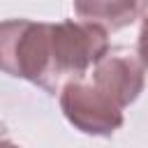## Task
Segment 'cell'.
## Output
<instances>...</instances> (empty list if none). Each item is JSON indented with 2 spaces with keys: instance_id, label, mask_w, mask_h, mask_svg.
Returning a JSON list of instances; mask_svg holds the SVG:
<instances>
[{
  "instance_id": "obj_1",
  "label": "cell",
  "mask_w": 148,
  "mask_h": 148,
  "mask_svg": "<svg viewBox=\"0 0 148 148\" xmlns=\"http://www.w3.org/2000/svg\"><path fill=\"white\" fill-rule=\"evenodd\" d=\"M106 51L109 35L102 28L74 18L51 23L49 76L44 90L49 95H56L62 90V86L86 79Z\"/></svg>"
},
{
  "instance_id": "obj_6",
  "label": "cell",
  "mask_w": 148,
  "mask_h": 148,
  "mask_svg": "<svg viewBox=\"0 0 148 148\" xmlns=\"http://www.w3.org/2000/svg\"><path fill=\"white\" fill-rule=\"evenodd\" d=\"M136 56H139L143 69H148V16L141 21V28H139V37H136Z\"/></svg>"
},
{
  "instance_id": "obj_8",
  "label": "cell",
  "mask_w": 148,
  "mask_h": 148,
  "mask_svg": "<svg viewBox=\"0 0 148 148\" xmlns=\"http://www.w3.org/2000/svg\"><path fill=\"white\" fill-rule=\"evenodd\" d=\"M0 148H21L18 143H14V141H7V139H0Z\"/></svg>"
},
{
  "instance_id": "obj_2",
  "label": "cell",
  "mask_w": 148,
  "mask_h": 148,
  "mask_svg": "<svg viewBox=\"0 0 148 148\" xmlns=\"http://www.w3.org/2000/svg\"><path fill=\"white\" fill-rule=\"evenodd\" d=\"M51 23L30 18L0 21V72L44 90L49 76Z\"/></svg>"
},
{
  "instance_id": "obj_3",
  "label": "cell",
  "mask_w": 148,
  "mask_h": 148,
  "mask_svg": "<svg viewBox=\"0 0 148 148\" xmlns=\"http://www.w3.org/2000/svg\"><path fill=\"white\" fill-rule=\"evenodd\" d=\"M58 95H60V109L65 118L83 134L111 136L125 123L123 111L113 106L106 97H102L86 79L62 86Z\"/></svg>"
},
{
  "instance_id": "obj_4",
  "label": "cell",
  "mask_w": 148,
  "mask_h": 148,
  "mask_svg": "<svg viewBox=\"0 0 148 148\" xmlns=\"http://www.w3.org/2000/svg\"><path fill=\"white\" fill-rule=\"evenodd\" d=\"M88 83L123 111L143 92L146 69L136 53L116 49V51H106L95 62Z\"/></svg>"
},
{
  "instance_id": "obj_7",
  "label": "cell",
  "mask_w": 148,
  "mask_h": 148,
  "mask_svg": "<svg viewBox=\"0 0 148 148\" xmlns=\"http://www.w3.org/2000/svg\"><path fill=\"white\" fill-rule=\"evenodd\" d=\"M136 9H139V16L146 18L148 16V0H136Z\"/></svg>"
},
{
  "instance_id": "obj_5",
  "label": "cell",
  "mask_w": 148,
  "mask_h": 148,
  "mask_svg": "<svg viewBox=\"0 0 148 148\" xmlns=\"http://www.w3.org/2000/svg\"><path fill=\"white\" fill-rule=\"evenodd\" d=\"M79 21L102 28L106 35L132 25L139 18L136 0H74Z\"/></svg>"
}]
</instances>
